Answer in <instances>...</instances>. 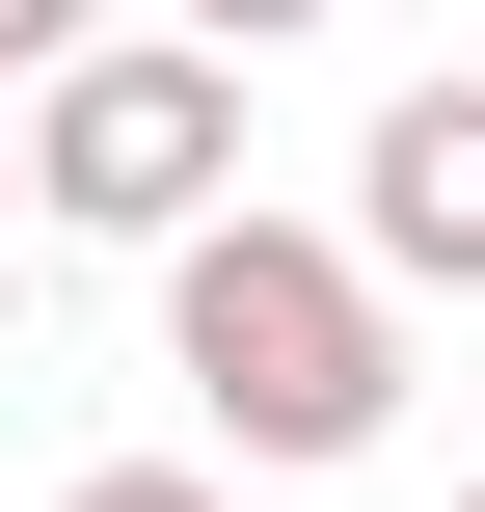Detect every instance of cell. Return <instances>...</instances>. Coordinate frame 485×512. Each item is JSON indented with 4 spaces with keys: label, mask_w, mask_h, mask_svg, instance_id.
Here are the masks:
<instances>
[{
    "label": "cell",
    "mask_w": 485,
    "mask_h": 512,
    "mask_svg": "<svg viewBox=\"0 0 485 512\" xmlns=\"http://www.w3.org/2000/svg\"><path fill=\"white\" fill-rule=\"evenodd\" d=\"M162 378L216 405V459H378L405 432V270L351 216H189L162 243Z\"/></svg>",
    "instance_id": "cell-1"
},
{
    "label": "cell",
    "mask_w": 485,
    "mask_h": 512,
    "mask_svg": "<svg viewBox=\"0 0 485 512\" xmlns=\"http://www.w3.org/2000/svg\"><path fill=\"white\" fill-rule=\"evenodd\" d=\"M216 162H243V54L216 27H108V54L27 81V216H81V243H189Z\"/></svg>",
    "instance_id": "cell-2"
},
{
    "label": "cell",
    "mask_w": 485,
    "mask_h": 512,
    "mask_svg": "<svg viewBox=\"0 0 485 512\" xmlns=\"http://www.w3.org/2000/svg\"><path fill=\"white\" fill-rule=\"evenodd\" d=\"M351 243H378L405 297H485V81H405V108L351 135Z\"/></svg>",
    "instance_id": "cell-3"
},
{
    "label": "cell",
    "mask_w": 485,
    "mask_h": 512,
    "mask_svg": "<svg viewBox=\"0 0 485 512\" xmlns=\"http://www.w3.org/2000/svg\"><path fill=\"white\" fill-rule=\"evenodd\" d=\"M54 512H243V486H216V459H81Z\"/></svg>",
    "instance_id": "cell-4"
},
{
    "label": "cell",
    "mask_w": 485,
    "mask_h": 512,
    "mask_svg": "<svg viewBox=\"0 0 485 512\" xmlns=\"http://www.w3.org/2000/svg\"><path fill=\"white\" fill-rule=\"evenodd\" d=\"M54 54H108V27H81V0H0V81H54Z\"/></svg>",
    "instance_id": "cell-5"
},
{
    "label": "cell",
    "mask_w": 485,
    "mask_h": 512,
    "mask_svg": "<svg viewBox=\"0 0 485 512\" xmlns=\"http://www.w3.org/2000/svg\"><path fill=\"white\" fill-rule=\"evenodd\" d=\"M189 27H216V54H297V27H324V0H189Z\"/></svg>",
    "instance_id": "cell-6"
},
{
    "label": "cell",
    "mask_w": 485,
    "mask_h": 512,
    "mask_svg": "<svg viewBox=\"0 0 485 512\" xmlns=\"http://www.w3.org/2000/svg\"><path fill=\"white\" fill-rule=\"evenodd\" d=\"M0 216H27V135H0Z\"/></svg>",
    "instance_id": "cell-7"
},
{
    "label": "cell",
    "mask_w": 485,
    "mask_h": 512,
    "mask_svg": "<svg viewBox=\"0 0 485 512\" xmlns=\"http://www.w3.org/2000/svg\"><path fill=\"white\" fill-rule=\"evenodd\" d=\"M459 378H485V297H459Z\"/></svg>",
    "instance_id": "cell-8"
},
{
    "label": "cell",
    "mask_w": 485,
    "mask_h": 512,
    "mask_svg": "<svg viewBox=\"0 0 485 512\" xmlns=\"http://www.w3.org/2000/svg\"><path fill=\"white\" fill-rule=\"evenodd\" d=\"M459 512H485V486H459Z\"/></svg>",
    "instance_id": "cell-9"
}]
</instances>
